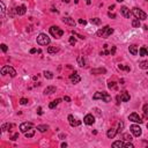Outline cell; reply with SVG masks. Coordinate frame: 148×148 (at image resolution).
Returning <instances> with one entry per match:
<instances>
[{
    "instance_id": "28",
    "label": "cell",
    "mask_w": 148,
    "mask_h": 148,
    "mask_svg": "<svg viewBox=\"0 0 148 148\" xmlns=\"http://www.w3.org/2000/svg\"><path fill=\"white\" fill-rule=\"evenodd\" d=\"M37 130L39 131V132H45V131L49 130V126H48V125H38V126H37Z\"/></svg>"
},
{
    "instance_id": "41",
    "label": "cell",
    "mask_w": 148,
    "mask_h": 148,
    "mask_svg": "<svg viewBox=\"0 0 148 148\" xmlns=\"http://www.w3.org/2000/svg\"><path fill=\"white\" fill-rule=\"evenodd\" d=\"M1 50H2L4 52H7V50H8V49H7V45H6V44H1Z\"/></svg>"
},
{
    "instance_id": "5",
    "label": "cell",
    "mask_w": 148,
    "mask_h": 148,
    "mask_svg": "<svg viewBox=\"0 0 148 148\" xmlns=\"http://www.w3.org/2000/svg\"><path fill=\"white\" fill-rule=\"evenodd\" d=\"M1 74H2V75L9 74L12 78H14V76L16 75V71L14 70L13 67H10V66H4V67L1 68Z\"/></svg>"
},
{
    "instance_id": "23",
    "label": "cell",
    "mask_w": 148,
    "mask_h": 148,
    "mask_svg": "<svg viewBox=\"0 0 148 148\" xmlns=\"http://www.w3.org/2000/svg\"><path fill=\"white\" fill-rule=\"evenodd\" d=\"M113 148H120V147H125V143L123 141H115L112 143Z\"/></svg>"
},
{
    "instance_id": "14",
    "label": "cell",
    "mask_w": 148,
    "mask_h": 148,
    "mask_svg": "<svg viewBox=\"0 0 148 148\" xmlns=\"http://www.w3.org/2000/svg\"><path fill=\"white\" fill-rule=\"evenodd\" d=\"M15 12H16V14H18V15H23V14H26V12H27V7L24 6V5L18 6V7L15 8Z\"/></svg>"
},
{
    "instance_id": "6",
    "label": "cell",
    "mask_w": 148,
    "mask_h": 148,
    "mask_svg": "<svg viewBox=\"0 0 148 148\" xmlns=\"http://www.w3.org/2000/svg\"><path fill=\"white\" fill-rule=\"evenodd\" d=\"M50 33H51V35H52L53 37H56V38H59V37H61V36L64 35V31L57 26L51 27V28H50Z\"/></svg>"
},
{
    "instance_id": "52",
    "label": "cell",
    "mask_w": 148,
    "mask_h": 148,
    "mask_svg": "<svg viewBox=\"0 0 148 148\" xmlns=\"http://www.w3.org/2000/svg\"><path fill=\"white\" fill-rule=\"evenodd\" d=\"M36 51H37L36 49H31V50H30V53H35Z\"/></svg>"
},
{
    "instance_id": "49",
    "label": "cell",
    "mask_w": 148,
    "mask_h": 148,
    "mask_svg": "<svg viewBox=\"0 0 148 148\" xmlns=\"http://www.w3.org/2000/svg\"><path fill=\"white\" fill-rule=\"evenodd\" d=\"M37 113H38V115H42V113H43V111H42V108H38V109H37Z\"/></svg>"
},
{
    "instance_id": "9",
    "label": "cell",
    "mask_w": 148,
    "mask_h": 148,
    "mask_svg": "<svg viewBox=\"0 0 148 148\" xmlns=\"http://www.w3.org/2000/svg\"><path fill=\"white\" fill-rule=\"evenodd\" d=\"M129 119H130L131 122H133V123H139V124H141V123H142L141 118H140V116L138 115V113H135V112L131 113L130 116H129Z\"/></svg>"
},
{
    "instance_id": "35",
    "label": "cell",
    "mask_w": 148,
    "mask_h": 148,
    "mask_svg": "<svg viewBox=\"0 0 148 148\" xmlns=\"http://www.w3.org/2000/svg\"><path fill=\"white\" fill-rule=\"evenodd\" d=\"M118 68H119V70H124V71H127V72H130V67H129V66H124V65H122V64H119V65H118Z\"/></svg>"
},
{
    "instance_id": "54",
    "label": "cell",
    "mask_w": 148,
    "mask_h": 148,
    "mask_svg": "<svg viewBox=\"0 0 148 148\" xmlns=\"http://www.w3.org/2000/svg\"><path fill=\"white\" fill-rule=\"evenodd\" d=\"M116 1H117V2H123L124 0H116Z\"/></svg>"
},
{
    "instance_id": "44",
    "label": "cell",
    "mask_w": 148,
    "mask_h": 148,
    "mask_svg": "<svg viewBox=\"0 0 148 148\" xmlns=\"http://www.w3.org/2000/svg\"><path fill=\"white\" fill-rule=\"evenodd\" d=\"M108 16H109V18H111V19H115V18H116V15H115L113 13H111V12H109V13H108Z\"/></svg>"
},
{
    "instance_id": "34",
    "label": "cell",
    "mask_w": 148,
    "mask_h": 148,
    "mask_svg": "<svg viewBox=\"0 0 148 148\" xmlns=\"http://www.w3.org/2000/svg\"><path fill=\"white\" fill-rule=\"evenodd\" d=\"M108 87L110 88V89H116V88H117V85H116V82H113V81H109Z\"/></svg>"
},
{
    "instance_id": "8",
    "label": "cell",
    "mask_w": 148,
    "mask_h": 148,
    "mask_svg": "<svg viewBox=\"0 0 148 148\" xmlns=\"http://www.w3.org/2000/svg\"><path fill=\"white\" fill-rule=\"evenodd\" d=\"M131 132L133 133V135L134 137H140L141 135V133H142V131H141V129H140V126H138V125H132L130 127Z\"/></svg>"
},
{
    "instance_id": "38",
    "label": "cell",
    "mask_w": 148,
    "mask_h": 148,
    "mask_svg": "<svg viewBox=\"0 0 148 148\" xmlns=\"http://www.w3.org/2000/svg\"><path fill=\"white\" fill-rule=\"evenodd\" d=\"M124 140H125V141H131V140H132V137H131L130 134H124Z\"/></svg>"
},
{
    "instance_id": "24",
    "label": "cell",
    "mask_w": 148,
    "mask_h": 148,
    "mask_svg": "<svg viewBox=\"0 0 148 148\" xmlns=\"http://www.w3.org/2000/svg\"><path fill=\"white\" fill-rule=\"evenodd\" d=\"M58 51H59V48H58V46H49V48H48V52L51 53V54L58 52Z\"/></svg>"
},
{
    "instance_id": "48",
    "label": "cell",
    "mask_w": 148,
    "mask_h": 148,
    "mask_svg": "<svg viewBox=\"0 0 148 148\" xmlns=\"http://www.w3.org/2000/svg\"><path fill=\"white\" fill-rule=\"evenodd\" d=\"M64 101H66V102H71V98L68 97V96H65V97H64Z\"/></svg>"
},
{
    "instance_id": "21",
    "label": "cell",
    "mask_w": 148,
    "mask_h": 148,
    "mask_svg": "<svg viewBox=\"0 0 148 148\" xmlns=\"http://www.w3.org/2000/svg\"><path fill=\"white\" fill-rule=\"evenodd\" d=\"M60 102H61V100H60V98H57V100H54L53 102H51V103L49 104V108H50V109H54V108H56L57 105L59 104Z\"/></svg>"
},
{
    "instance_id": "18",
    "label": "cell",
    "mask_w": 148,
    "mask_h": 148,
    "mask_svg": "<svg viewBox=\"0 0 148 148\" xmlns=\"http://www.w3.org/2000/svg\"><path fill=\"white\" fill-rule=\"evenodd\" d=\"M120 98H122L123 102H129L130 101V94L127 91H123L122 95H120Z\"/></svg>"
},
{
    "instance_id": "13",
    "label": "cell",
    "mask_w": 148,
    "mask_h": 148,
    "mask_svg": "<svg viewBox=\"0 0 148 148\" xmlns=\"http://www.w3.org/2000/svg\"><path fill=\"white\" fill-rule=\"evenodd\" d=\"M70 79H71V81H72V83H79L80 82V80H81V78H80V75H79L76 72H74L73 74H71L70 75Z\"/></svg>"
},
{
    "instance_id": "43",
    "label": "cell",
    "mask_w": 148,
    "mask_h": 148,
    "mask_svg": "<svg viewBox=\"0 0 148 148\" xmlns=\"http://www.w3.org/2000/svg\"><path fill=\"white\" fill-rule=\"evenodd\" d=\"M125 147H127V148H133V147H134V146H133V145L131 143L130 141H129L127 143H125Z\"/></svg>"
},
{
    "instance_id": "31",
    "label": "cell",
    "mask_w": 148,
    "mask_h": 148,
    "mask_svg": "<svg viewBox=\"0 0 148 148\" xmlns=\"http://www.w3.org/2000/svg\"><path fill=\"white\" fill-rule=\"evenodd\" d=\"M132 27H133V28H139L140 27V20L139 19H134V20L132 21Z\"/></svg>"
},
{
    "instance_id": "30",
    "label": "cell",
    "mask_w": 148,
    "mask_h": 148,
    "mask_svg": "<svg viewBox=\"0 0 148 148\" xmlns=\"http://www.w3.org/2000/svg\"><path fill=\"white\" fill-rule=\"evenodd\" d=\"M103 48H104V50H103V51H101V56H104V54H110V51L108 50L109 45H108V44H104V45H103Z\"/></svg>"
},
{
    "instance_id": "1",
    "label": "cell",
    "mask_w": 148,
    "mask_h": 148,
    "mask_svg": "<svg viewBox=\"0 0 148 148\" xmlns=\"http://www.w3.org/2000/svg\"><path fill=\"white\" fill-rule=\"evenodd\" d=\"M112 33H113V29H112V28H110L109 26H105L104 28H102V29L97 30L96 35L100 36V37H102V38H108L109 36L112 34Z\"/></svg>"
},
{
    "instance_id": "42",
    "label": "cell",
    "mask_w": 148,
    "mask_h": 148,
    "mask_svg": "<svg viewBox=\"0 0 148 148\" xmlns=\"http://www.w3.org/2000/svg\"><path fill=\"white\" fill-rule=\"evenodd\" d=\"M143 113L147 116V113H148V104H145L143 105Z\"/></svg>"
},
{
    "instance_id": "20",
    "label": "cell",
    "mask_w": 148,
    "mask_h": 148,
    "mask_svg": "<svg viewBox=\"0 0 148 148\" xmlns=\"http://www.w3.org/2000/svg\"><path fill=\"white\" fill-rule=\"evenodd\" d=\"M129 51H130L133 56H135V54L138 53V46H137V45H134V44H132V45L129 46Z\"/></svg>"
},
{
    "instance_id": "19",
    "label": "cell",
    "mask_w": 148,
    "mask_h": 148,
    "mask_svg": "<svg viewBox=\"0 0 148 148\" xmlns=\"http://www.w3.org/2000/svg\"><path fill=\"white\" fill-rule=\"evenodd\" d=\"M116 134H117V130H115V129H110V130L108 131V133H106V135H108L109 139H113Z\"/></svg>"
},
{
    "instance_id": "40",
    "label": "cell",
    "mask_w": 148,
    "mask_h": 148,
    "mask_svg": "<svg viewBox=\"0 0 148 148\" xmlns=\"http://www.w3.org/2000/svg\"><path fill=\"white\" fill-rule=\"evenodd\" d=\"M70 44L71 45H75L76 44V41H75L74 37H70Z\"/></svg>"
},
{
    "instance_id": "39",
    "label": "cell",
    "mask_w": 148,
    "mask_h": 148,
    "mask_svg": "<svg viewBox=\"0 0 148 148\" xmlns=\"http://www.w3.org/2000/svg\"><path fill=\"white\" fill-rule=\"evenodd\" d=\"M20 104H22V105L28 104V100H27V98H21V100H20Z\"/></svg>"
},
{
    "instance_id": "10",
    "label": "cell",
    "mask_w": 148,
    "mask_h": 148,
    "mask_svg": "<svg viewBox=\"0 0 148 148\" xmlns=\"http://www.w3.org/2000/svg\"><path fill=\"white\" fill-rule=\"evenodd\" d=\"M83 122H85V124H87V125H93V124L95 123V117L89 113V115H87V116L83 118Z\"/></svg>"
},
{
    "instance_id": "29",
    "label": "cell",
    "mask_w": 148,
    "mask_h": 148,
    "mask_svg": "<svg viewBox=\"0 0 148 148\" xmlns=\"http://www.w3.org/2000/svg\"><path fill=\"white\" fill-rule=\"evenodd\" d=\"M139 53H140V56H141V57H146V56H148V50L146 49V48H141V49H140V51H139Z\"/></svg>"
},
{
    "instance_id": "22",
    "label": "cell",
    "mask_w": 148,
    "mask_h": 148,
    "mask_svg": "<svg viewBox=\"0 0 148 148\" xmlns=\"http://www.w3.org/2000/svg\"><path fill=\"white\" fill-rule=\"evenodd\" d=\"M78 64H79V66H81V67L86 66V59H85L82 56H79L78 57Z\"/></svg>"
},
{
    "instance_id": "37",
    "label": "cell",
    "mask_w": 148,
    "mask_h": 148,
    "mask_svg": "<svg viewBox=\"0 0 148 148\" xmlns=\"http://www.w3.org/2000/svg\"><path fill=\"white\" fill-rule=\"evenodd\" d=\"M91 23H94V24H100V23H101V20L97 19V18L91 19Z\"/></svg>"
},
{
    "instance_id": "50",
    "label": "cell",
    "mask_w": 148,
    "mask_h": 148,
    "mask_svg": "<svg viewBox=\"0 0 148 148\" xmlns=\"http://www.w3.org/2000/svg\"><path fill=\"white\" fill-rule=\"evenodd\" d=\"M18 137H19V134H14L12 139H13V140H16V139H18Z\"/></svg>"
},
{
    "instance_id": "56",
    "label": "cell",
    "mask_w": 148,
    "mask_h": 148,
    "mask_svg": "<svg viewBox=\"0 0 148 148\" xmlns=\"http://www.w3.org/2000/svg\"><path fill=\"white\" fill-rule=\"evenodd\" d=\"M147 129H148V124H147Z\"/></svg>"
},
{
    "instance_id": "45",
    "label": "cell",
    "mask_w": 148,
    "mask_h": 148,
    "mask_svg": "<svg viewBox=\"0 0 148 148\" xmlns=\"http://www.w3.org/2000/svg\"><path fill=\"white\" fill-rule=\"evenodd\" d=\"M73 35L78 36V37H79V38H80V39H85V37H83V36H81V35H79V34H76L75 31H73Z\"/></svg>"
},
{
    "instance_id": "55",
    "label": "cell",
    "mask_w": 148,
    "mask_h": 148,
    "mask_svg": "<svg viewBox=\"0 0 148 148\" xmlns=\"http://www.w3.org/2000/svg\"><path fill=\"white\" fill-rule=\"evenodd\" d=\"M64 2H70V0H62Z\"/></svg>"
},
{
    "instance_id": "51",
    "label": "cell",
    "mask_w": 148,
    "mask_h": 148,
    "mask_svg": "<svg viewBox=\"0 0 148 148\" xmlns=\"http://www.w3.org/2000/svg\"><path fill=\"white\" fill-rule=\"evenodd\" d=\"M61 147H62V148L67 147V143H66V142H62V143H61Z\"/></svg>"
},
{
    "instance_id": "26",
    "label": "cell",
    "mask_w": 148,
    "mask_h": 148,
    "mask_svg": "<svg viewBox=\"0 0 148 148\" xmlns=\"http://www.w3.org/2000/svg\"><path fill=\"white\" fill-rule=\"evenodd\" d=\"M34 134H35V130H34V129H31V130L27 131L26 133H24L26 138H33V137H34Z\"/></svg>"
},
{
    "instance_id": "4",
    "label": "cell",
    "mask_w": 148,
    "mask_h": 148,
    "mask_svg": "<svg viewBox=\"0 0 148 148\" xmlns=\"http://www.w3.org/2000/svg\"><path fill=\"white\" fill-rule=\"evenodd\" d=\"M50 37L45 34H39L37 36V43L39 45H49L50 44Z\"/></svg>"
},
{
    "instance_id": "32",
    "label": "cell",
    "mask_w": 148,
    "mask_h": 148,
    "mask_svg": "<svg viewBox=\"0 0 148 148\" xmlns=\"http://www.w3.org/2000/svg\"><path fill=\"white\" fill-rule=\"evenodd\" d=\"M12 127H13V125H12V124H4V125L1 126V131H2V132H5V131L12 129Z\"/></svg>"
},
{
    "instance_id": "12",
    "label": "cell",
    "mask_w": 148,
    "mask_h": 148,
    "mask_svg": "<svg viewBox=\"0 0 148 148\" xmlns=\"http://www.w3.org/2000/svg\"><path fill=\"white\" fill-rule=\"evenodd\" d=\"M120 13H122V15L124 16V18H130L131 16V14H132V12H131L130 9L127 8L126 6H123L122 8H120Z\"/></svg>"
},
{
    "instance_id": "16",
    "label": "cell",
    "mask_w": 148,
    "mask_h": 148,
    "mask_svg": "<svg viewBox=\"0 0 148 148\" xmlns=\"http://www.w3.org/2000/svg\"><path fill=\"white\" fill-rule=\"evenodd\" d=\"M62 22L64 23H66V24H70V26H75V21H74V19L72 18H62Z\"/></svg>"
},
{
    "instance_id": "2",
    "label": "cell",
    "mask_w": 148,
    "mask_h": 148,
    "mask_svg": "<svg viewBox=\"0 0 148 148\" xmlns=\"http://www.w3.org/2000/svg\"><path fill=\"white\" fill-rule=\"evenodd\" d=\"M93 98L94 100H103L105 103H108V102H110L111 101V96L109 95L108 93H105V91H97L95 93V95L93 96Z\"/></svg>"
},
{
    "instance_id": "47",
    "label": "cell",
    "mask_w": 148,
    "mask_h": 148,
    "mask_svg": "<svg viewBox=\"0 0 148 148\" xmlns=\"http://www.w3.org/2000/svg\"><path fill=\"white\" fill-rule=\"evenodd\" d=\"M79 23H80V24H86L87 22H86L85 20H82V19H80V20H79Z\"/></svg>"
},
{
    "instance_id": "7",
    "label": "cell",
    "mask_w": 148,
    "mask_h": 148,
    "mask_svg": "<svg viewBox=\"0 0 148 148\" xmlns=\"http://www.w3.org/2000/svg\"><path fill=\"white\" fill-rule=\"evenodd\" d=\"M31 129H34V124H33V123L26 122V123H22V124L20 125V131H21L22 133H26L27 131L31 130Z\"/></svg>"
},
{
    "instance_id": "36",
    "label": "cell",
    "mask_w": 148,
    "mask_h": 148,
    "mask_svg": "<svg viewBox=\"0 0 148 148\" xmlns=\"http://www.w3.org/2000/svg\"><path fill=\"white\" fill-rule=\"evenodd\" d=\"M0 7H1V14H2V16L5 15V10H6V8H5V4L2 2V1H0Z\"/></svg>"
},
{
    "instance_id": "53",
    "label": "cell",
    "mask_w": 148,
    "mask_h": 148,
    "mask_svg": "<svg viewBox=\"0 0 148 148\" xmlns=\"http://www.w3.org/2000/svg\"><path fill=\"white\" fill-rule=\"evenodd\" d=\"M86 2H87V5H90V4H91V0H86Z\"/></svg>"
},
{
    "instance_id": "33",
    "label": "cell",
    "mask_w": 148,
    "mask_h": 148,
    "mask_svg": "<svg viewBox=\"0 0 148 148\" xmlns=\"http://www.w3.org/2000/svg\"><path fill=\"white\" fill-rule=\"evenodd\" d=\"M124 123L123 122H119L118 123V130H117V133H120V132H123V130H124Z\"/></svg>"
},
{
    "instance_id": "3",
    "label": "cell",
    "mask_w": 148,
    "mask_h": 148,
    "mask_svg": "<svg viewBox=\"0 0 148 148\" xmlns=\"http://www.w3.org/2000/svg\"><path fill=\"white\" fill-rule=\"evenodd\" d=\"M132 14L137 19H139V20H146V19H147V14H146L143 10H141L140 8H138V7H134V8L132 9Z\"/></svg>"
},
{
    "instance_id": "17",
    "label": "cell",
    "mask_w": 148,
    "mask_h": 148,
    "mask_svg": "<svg viewBox=\"0 0 148 148\" xmlns=\"http://www.w3.org/2000/svg\"><path fill=\"white\" fill-rule=\"evenodd\" d=\"M56 91V87H53V86H49V87H46L44 89V94L45 95H50V94H52Z\"/></svg>"
},
{
    "instance_id": "25",
    "label": "cell",
    "mask_w": 148,
    "mask_h": 148,
    "mask_svg": "<svg viewBox=\"0 0 148 148\" xmlns=\"http://www.w3.org/2000/svg\"><path fill=\"white\" fill-rule=\"evenodd\" d=\"M139 67L142 70H148V60H143L139 64Z\"/></svg>"
},
{
    "instance_id": "11",
    "label": "cell",
    "mask_w": 148,
    "mask_h": 148,
    "mask_svg": "<svg viewBox=\"0 0 148 148\" xmlns=\"http://www.w3.org/2000/svg\"><path fill=\"white\" fill-rule=\"evenodd\" d=\"M68 122H70V125L71 126H73V127H75V126H79V125H81V122L78 120V119H75L72 115L68 116Z\"/></svg>"
},
{
    "instance_id": "27",
    "label": "cell",
    "mask_w": 148,
    "mask_h": 148,
    "mask_svg": "<svg viewBox=\"0 0 148 148\" xmlns=\"http://www.w3.org/2000/svg\"><path fill=\"white\" fill-rule=\"evenodd\" d=\"M44 76L46 79H49V80H51V79L53 78V73L52 72H50V71H44Z\"/></svg>"
},
{
    "instance_id": "46",
    "label": "cell",
    "mask_w": 148,
    "mask_h": 148,
    "mask_svg": "<svg viewBox=\"0 0 148 148\" xmlns=\"http://www.w3.org/2000/svg\"><path fill=\"white\" fill-rule=\"evenodd\" d=\"M115 52H116V46H112V49L110 50V54L112 56V54H115Z\"/></svg>"
},
{
    "instance_id": "15",
    "label": "cell",
    "mask_w": 148,
    "mask_h": 148,
    "mask_svg": "<svg viewBox=\"0 0 148 148\" xmlns=\"http://www.w3.org/2000/svg\"><path fill=\"white\" fill-rule=\"evenodd\" d=\"M91 72V74H95V75H98V74H104L106 73V70L105 68H93V70L90 71Z\"/></svg>"
}]
</instances>
